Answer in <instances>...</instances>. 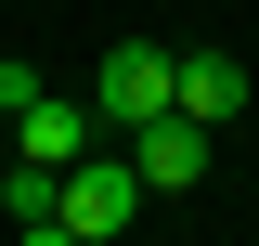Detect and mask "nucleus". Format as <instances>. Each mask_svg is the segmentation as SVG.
Here are the masks:
<instances>
[{
  "mask_svg": "<svg viewBox=\"0 0 259 246\" xmlns=\"http://www.w3.org/2000/svg\"><path fill=\"white\" fill-rule=\"evenodd\" d=\"M130 169H143L156 194H194V182H207V117H182V104L143 117V130H130Z\"/></svg>",
  "mask_w": 259,
  "mask_h": 246,
  "instance_id": "7ed1b4c3",
  "label": "nucleus"
},
{
  "mask_svg": "<svg viewBox=\"0 0 259 246\" xmlns=\"http://www.w3.org/2000/svg\"><path fill=\"white\" fill-rule=\"evenodd\" d=\"M143 208H156V182H143L130 155H78V169H65V246H104V233H130Z\"/></svg>",
  "mask_w": 259,
  "mask_h": 246,
  "instance_id": "f03ea898",
  "label": "nucleus"
},
{
  "mask_svg": "<svg viewBox=\"0 0 259 246\" xmlns=\"http://www.w3.org/2000/svg\"><path fill=\"white\" fill-rule=\"evenodd\" d=\"M91 130H104L91 104H52V91H39L26 117H13V155H39V169H78V155H91Z\"/></svg>",
  "mask_w": 259,
  "mask_h": 246,
  "instance_id": "423d86ee",
  "label": "nucleus"
},
{
  "mask_svg": "<svg viewBox=\"0 0 259 246\" xmlns=\"http://www.w3.org/2000/svg\"><path fill=\"white\" fill-rule=\"evenodd\" d=\"M168 104H182V52H168V39H104L91 117H104V130H143V117H168Z\"/></svg>",
  "mask_w": 259,
  "mask_h": 246,
  "instance_id": "f257e3e1",
  "label": "nucleus"
},
{
  "mask_svg": "<svg viewBox=\"0 0 259 246\" xmlns=\"http://www.w3.org/2000/svg\"><path fill=\"white\" fill-rule=\"evenodd\" d=\"M182 117H207V130L246 117V65H233L221 39H194V52H182Z\"/></svg>",
  "mask_w": 259,
  "mask_h": 246,
  "instance_id": "39448f33",
  "label": "nucleus"
},
{
  "mask_svg": "<svg viewBox=\"0 0 259 246\" xmlns=\"http://www.w3.org/2000/svg\"><path fill=\"white\" fill-rule=\"evenodd\" d=\"M0 220H13L26 246H65V169H39V155H13V169H0Z\"/></svg>",
  "mask_w": 259,
  "mask_h": 246,
  "instance_id": "20e7f679",
  "label": "nucleus"
}]
</instances>
